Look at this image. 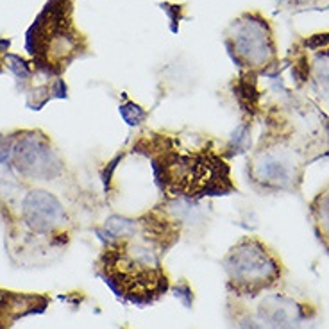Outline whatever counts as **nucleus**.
<instances>
[{
  "label": "nucleus",
  "instance_id": "nucleus-6",
  "mask_svg": "<svg viewBox=\"0 0 329 329\" xmlns=\"http://www.w3.org/2000/svg\"><path fill=\"white\" fill-rule=\"evenodd\" d=\"M226 292L238 299L251 301L287 283L288 269L258 234H245L236 240L222 258Z\"/></svg>",
  "mask_w": 329,
  "mask_h": 329
},
{
  "label": "nucleus",
  "instance_id": "nucleus-14",
  "mask_svg": "<svg viewBox=\"0 0 329 329\" xmlns=\"http://www.w3.org/2000/svg\"><path fill=\"white\" fill-rule=\"evenodd\" d=\"M122 329H131V327H127V326H125V327H122Z\"/></svg>",
  "mask_w": 329,
  "mask_h": 329
},
{
  "label": "nucleus",
  "instance_id": "nucleus-1",
  "mask_svg": "<svg viewBox=\"0 0 329 329\" xmlns=\"http://www.w3.org/2000/svg\"><path fill=\"white\" fill-rule=\"evenodd\" d=\"M252 118L259 136L247 150L245 179L261 197L301 195L306 170L329 158V117L297 90L258 93Z\"/></svg>",
  "mask_w": 329,
  "mask_h": 329
},
{
  "label": "nucleus",
  "instance_id": "nucleus-10",
  "mask_svg": "<svg viewBox=\"0 0 329 329\" xmlns=\"http://www.w3.org/2000/svg\"><path fill=\"white\" fill-rule=\"evenodd\" d=\"M9 163L20 181L49 183L64 176L67 165L50 138L41 131H20L11 136Z\"/></svg>",
  "mask_w": 329,
  "mask_h": 329
},
{
  "label": "nucleus",
  "instance_id": "nucleus-9",
  "mask_svg": "<svg viewBox=\"0 0 329 329\" xmlns=\"http://www.w3.org/2000/svg\"><path fill=\"white\" fill-rule=\"evenodd\" d=\"M16 216L29 234L38 238H47L50 249L63 251L70 244L72 218L64 208L63 201L45 188H31L24 197H20L18 209H13L7 216V222Z\"/></svg>",
  "mask_w": 329,
  "mask_h": 329
},
{
  "label": "nucleus",
  "instance_id": "nucleus-7",
  "mask_svg": "<svg viewBox=\"0 0 329 329\" xmlns=\"http://www.w3.org/2000/svg\"><path fill=\"white\" fill-rule=\"evenodd\" d=\"M222 41L240 79L258 81L274 77L279 70L274 27L261 11H244L233 18L224 29Z\"/></svg>",
  "mask_w": 329,
  "mask_h": 329
},
{
  "label": "nucleus",
  "instance_id": "nucleus-5",
  "mask_svg": "<svg viewBox=\"0 0 329 329\" xmlns=\"http://www.w3.org/2000/svg\"><path fill=\"white\" fill-rule=\"evenodd\" d=\"M75 0H49L27 31V52L38 72L61 77L74 61L92 54L90 39L74 21Z\"/></svg>",
  "mask_w": 329,
  "mask_h": 329
},
{
  "label": "nucleus",
  "instance_id": "nucleus-2",
  "mask_svg": "<svg viewBox=\"0 0 329 329\" xmlns=\"http://www.w3.org/2000/svg\"><path fill=\"white\" fill-rule=\"evenodd\" d=\"M161 201L136 216H111L97 229L102 249L95 274L117 299L136 308L156 304L172 281L163 258L179 244L183 222Z\"/></svg>",
  "mask_w": 329,
  "mask_h": 329
},
{
  "label": "nucleus",
  "instance_id": "nucleus-4",
  "mask_svg": "<svg viewBox=\"0 0 329 329\" xmlns=\"http://www.w3.org/2000/svg\"><path fill=\"white\" fill-rule=\"evenodd\" d=\"M224 319L229 329H317L322 312L308 292L287 281L251 301L226 295Z\"/></svg>",
  "mask_w": 329,
  "mask_h": 329
},
{
  "label": "nucleus",
  "instance_id": "nucleus-8",
  "mask_svg": "<svg viewBox=\"0 0 329 329\" xmlns=\"http://www.w3.org/2000/svg\"><path fill=\"white\" fill-rule=\"evenodd\" d=\"M284 63L294 88L329 109V31L302 36L292 43Z\"/></svg>",
  "mask_w": 329,
  "mask_h": 329
},
{
  "label": "nucleus",
  "instance_id": "nucleus-3",
  "mask_svg": "<svg viewBox=\"0 0 329 329\" xmlns=\"http://www.w3.org/2000/svg\"><path fill=\"white\" fill-rule=\"evenodd\" d=\"M129 152L149 161L163 201H202L238 193L229 143L191 129H142Z\"/></svg>",
  "mask_w": 329,
  "mask_h": 329
},
{
  "label": "nucleus",
  "instance_id": "nucleus-12",
  "mask_svg": "<svg viewBox=\"0 0 329 329\" xmlns=\"http://www.w3.org/2000/svg\"><path fill=\"white\" fill-rule=\"evenodd\" d=\"M308 215L317 240L329 254V181L310 201Z\"/></svg>",
  "mask_w": 329,
  "mask_h": 329
},
{
  "label": "nucleus",
  "instance_id": "nucleus-13",
  "mask_svg": "<svg viewBox=\"0 0 329 329\" xmlns=\"http://www.w3.org/2000/svg\"><path fill=\"white\" fill-rule=\"evenodd\" d=\"M274 4H276L277 11L288 14L329 9V0H274Z\"/></svg>",
  "mask_w": 329,
  "mask_h": 329
},
{
  "label": "nucleus",
  "instance_id": "nucleus-11",
  "mask_svg": "<svg viewBox=\"0 0 329 329\" xmlns=\"http://www.w3.org/2000/svg\"><path fill=\"white\" fill-rule=\"evenodd\" d=\"M49 297L16 292H0V329H7L20 317L45 312Z\"/></svg>",
  "mask_w": 329,
  "mask_h": 329
}]
</instances>
